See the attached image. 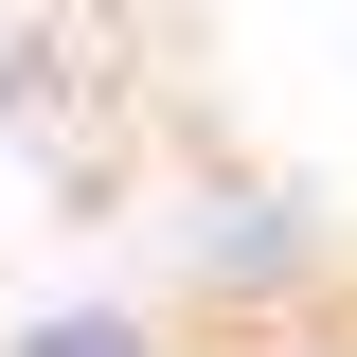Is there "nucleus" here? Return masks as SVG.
Here are the masks:
<instances>
[{
  "instance_id": "1",
  "label": "nucleus",
  "mask_w": 357,
  "mask_h": 357,
  "mask_svg": "<svg viewBox=\"0 0 357 357\" xmlns=\"http://www.w3.org/2000/svg\"><path fill=\"white\" fill-rule=\"evenodd\" d=\"M0 357H357V0H0Z\"/></svg>"
}]
</instances>
